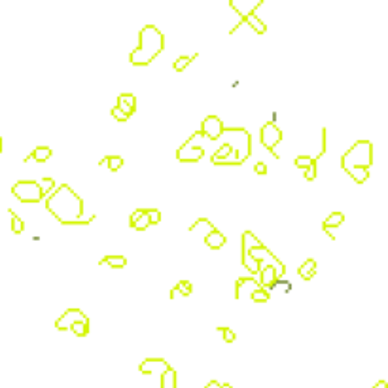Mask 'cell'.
<instances>
[{
  "label": "cell",
  "instance_id": "obj_16",
  "mask_svg": "<svg viewBox=\"0 0 388 388\" xmlns=\"http://www.w3.org/2000/svg\"><path fill=\"white\" fill-rule=\"evenodd\" d=\"M227 242L226 235L220 231V229H212L210 233H206L205 235V244L208 248H212V250H218V248H222L224 244Z\"/></svg>",
  "mask_w": 388,
  "mask_h": 388
},
{
  "label": "cell",
  "instance_id": "obj_11",
  "mask_svg": "<svg viewBox=\"0 0 388 388\" xmlns=\"http://www.w3.org/2000/svg\"><path fill=\"white\" fill-rule=\"evenodd\" d=\"M203 155H205V150H203V148H199V146H190L188 142H184L182 146L178 148V151H176V159H180V161H184V163L199 161Z\"/></svg>",
  "mask_w": 388,
  "mask_h": 388
},
{
  "label": "cell",
  "instance_id": "obj_21",
  "mask_svg": "<svg viewBox=\"0 0 388 388\" xmlns=\"http://www.w3.org/2000/svg\"><path fill=\"white\" fill-rule=\"evenodd\" d=\"M197 57H199L197 53H194V55H182V57H178V59H176V61L173 63L174 72H182L184 68L190 65V63H194Z\"/></svg>",
  "mask_w": 388,
  "mask_h": 388
},
{
  "label": "cell",
  "instance_id": "obj_24",
  "mask_svg": "<svg viewBox=\"0 0 388 388\" xmlns=\"http://www.w3.org/2000/svg\"><path fill=\"white\" fill-rule=\"evenodd\" d=\"M100 165H106L110 171H119L121 167H123V157H119V155H106Z\"/></svg>",
  "mask_w": 388,
  "mask_h": 388
},
{
  "label": "cell",
  "instance_id": "obj_12",
  "mask_svg": "<svg viewBox=\"0 0 388 388\" xmlns=\"http://www.w3.org/2000/svg\"><path fill=\"white\" fill-rule=\"evenodd\" d=\"M171 364H167L163 358H148V360H144L141 364V373H146V375H150L153 371H159V375H161L165 369H169Z\"/></svg>",
  "mask_w": 388,
  "mask_h": 388
},
{
  "label": "cell",
  "instance_id": "obj_29",
  "mask_svg": "<svg viewBox=\"0 0 388 388\" xmlns=\"http://www.w3.org/2000/svg\"><path fill=\"white\" fill-rule=\"evenodd\" d=\"M218 332L224 335V339H226V343H233L235 339H237V335L235 332L231 330V328H218Z\"/></svg>",
  "mask_w": 388,
  "mask_h": 388
},
{
  "label": "cell",
  "instance_id": "obj_13",
  "mask_svg": "<svg viewBox=\"0 0 388 388\" xmlns=\"http://www.w3.org/2000/svg\"><path fill=\"white\" fill-rule=\"evenodd\" d=\"M343 222H345V214H343V212H332V214L328 216V218L322 222V229L328 233V235H330L332 241H335V235L332 233V231L337 229V227H341Z\"/></svg>",
  "mask_w": 388,
  "mask_h": 388
},
{
  "label": "cell",
  "instance_id": "obj_33",
  "mask_svg": "<svg viewBox=\"0 0 388 388\" xmlns=\"http://www.w3.org/2000/svg\"><path fill=\"white\" fill-rule=\"evenodd\" d=\"M254 171H256V174H267V165L265 163H256Z\"/></svg>",
  "mask_w": 388,
  "mask_h": 388
},
{
  "label": "cell",
  "instance_id": "obj_5",
  "mask_svg": "<svg viewBox=\"0 0 388 388\" xmlns=\"http://www.w3.org/2000/svg\"><path fill=\"white\" fill-rule=\"evenodd\" d=\"M11 194L17 197L21 203H38L44 197L40 184L36 180H19L11 186Z\"/></svg>",
  "mask_w": 388,
  "mask_h": 388
},
{
  "label": "cell",
  "instance_id": "obj_2",
  "mask_svg": "<svg viewBox=\"0 0 388 388\" xmlns=\"http://www.w3.org/2000/svg\"><path fill=\"white\" fill-rule=\"evenodd\" d=\"M373 163V144L369 141L354 142L341 155V167L356 184H364L369 178V167Z\"/></svg>",
  "mask_w": 388,
  "mask_h": 388
},
{
  "label": "cell",
  "instance_id": "obj_3",
  "mask_svg": "<svg viewBox=\"0 0 388 388\" xmlns=\"http://www.w3.org/2000/svg\"><path fill=\"white\" fill-rule=\"evenodd\" d=\"M165 36L155 25H144L139 33V46L129 53L131 65L146 66L163 51Z\"/></svg>",
  "mask_w": 388,
  "mask_h": 388
},
{
  "label": "cell",
  "instance_id": "obj_26",
  "mask_svg": "<svg viewBox=\"0 0 388 388\" xmlns=\"http://www.w3.org/2000/svg\"><path fill=\"white\" fill-rule=\"evenodd\" d=\"M231 150H233V144H229V142H227V144H224V146H222V150H218L214 155H212V163H214V165H218V161L226 159Z\"/></svg>",
  "mask_w": 388,
  "mask_h": 388
},
{
  "label": "cell",
  "instance_id": "obj_17",
  "mask_svg": "<svg viewBox=\"0 0 388 388\" xmlns=\"http://www.w3.org/2000/svg\"><path fill=\"white\" fill-rule=\"evenodd\" d=\"M51 153H53V150H51L49 146H38V148H34V150L25 157V163L31 161V159H34V161H38V163H44L51 157Z\"/></svg>",
  "mask_w": 388,
  "mask_h": 388
},
{
  "label": "cell",
  "instance_id": "obj_35",
  "mask_svg": "<svg viewBox=\"0 0 388 388\" xmlns=\"http://www.w3.org/2000/svg\"><path fill=\"white\" fill-rule=\"evenodd\" d=\"M2 146H4V142H2V137H0V153H2Z\"/></svg>",
  "mask_w": 388,
  "mask_h": 388
},
{
  "label": "cell",
  "instance_id": "obj_6",
  "mask_svg": "<svg viewBox=\"0 0 388 388\" xmlns=\"http://www.w3.org/2000/svg\"><path fill=\"white\" fill-rule=\"evenodd\" d=\"M161 222V212L157 208H137L129 218V224L137 231H144L151 224Z\"/></svg>",
  "mask_w": 388,
  "mask_h": 388
},
{
  "label": "cell",
  "instance_id": "obj_20",
  "mask_svg": "<svg viewBox=\"0 0 388 388\" xmlns=\"http://www.w3.org/2000/svg\"><path fill=\"white\" fill-rule=\"evenodd\" d=\"M100 265H110L112 269H121V267H125L127 265V258L125 256H104V258L98 261Z\"/></svg>",
  "mask_w": 388,
  "mask_h": 388
},
{
  "label": "cell",
  "instance_id": "obj_19",
  "mask_svg": "<svg viewBox=\"0 0 388 388\" xmlns=\"http://www.w3.org/2000/svg\"><path fill=\"white\" fill-rule=\"evenodd\" d=\"M159 387L161 388H176V369L173 366L165 369L159 375Z\"/></svg>",
  "mask_w": 388,
  "mask_h": 388
},
{
  "label": "cell",
  "instance_id": "obj_23",
  "mask_svg": "<svg viewBox=\"0 0 388 388\" xmlns=\"http://www.w3.org/2000/svg\"><path fill=\"white\" fill-rule=\"evenodd\" d=\"M70 332H74V335L78 337H86L89 334V318H84V320H78L70 326Z\"/></svg>",
  "mask_w": 388,
  "mask_h": 388
},
{
  "label": "cell",
  "instance_id": "obj_8",
  "mask_svg": "<svg viewBox=\"0 0 388 388\" xmlns=\"http://www.w3.org/2000/svg\"><path fill=\"white\" fill-rule=\"evenodd\" d=\"M224 129H226V125H224V121L220 119V116H206L203 121H201V137H206L208 141H216V139H220L222 135H224Z\"/></svg>",
  "mask_w": 388,
  "mask_h": 388
},
{
  "label": "cell",
  "instance_id": "obj_31",
  "mask_svg": "<svg viewBox=\"0 0 388 388\" xmlns=\"http://www.w3.org/2000/svg\"><path fill=\"white\" fill-rule=\"evenodd\" d=\"M273 288H279V290H282L284 293H290V291H291V282L290 281H284V279H282V281L275 282V286H273Z\"/></svg>",
  "mask_w": 388,
  "mask_h": 388
},
{
  "label": "cell",
  "instance_id": "obj_9",
  "mask_svg": "<svg viewBox=\"0 0 388 388\" xmlns=\"http://www.w3.org/2000/svg\"><path fill=\"white\" fill-rule=\"evenodd\" d=\"M282 141V131L277 127V123L273 121H267L263 127H261V144L267 148V150L277 157V151H275V146Z\"/></svg>",
  "mask_w": 388,
  "mask_h": 388
},
{
  "label": "cell",
  "instance_id": "obj_15",
  "mask_svg": "<svg viewBox=\"0 0 388 388\" xmlns=\"http://www.w3.org/2000/svg\"><path fill=\"white\" fill-rule=\"evenodd\" d=\"M116 106L123 112V114H127V116H133L135 114V110H137V98L133 93H121L118 97V104Z\"/></svg>",
  "mask_w": 388,
  "mask_h": 388
},
{
  "label": "cell",
  "instance_id": "obj_4",
  "mask_svg": "<svg viewBox=\"0 0 388 388\" xmlns=\"http://www.w3.org/2000/svg\"><path fill=\"white\" fill-rule=\"evenodd\" d=\"M259 6H261V0H254V2H233V0H231V2H229V8L235 10V13H239V17H241V21L231 29V33H235L242 23H246V25L252 27V31H256L258 34H265L267 25L254 13V10H258Z\"/></svg>",
  "mask_w": 388,
  "mask_h": 388
},
{
  "label": "cell",
  "instance_id": "obj_14",
  "mask_svg": "<svg viewBox=\"0 0 388 388\" xmlns=\"http://www.w3.org/2000/svg\"><path fill=\"white\" fill-rule=\"evenodd\" d=\"M259 275H261V282H259V286L263 288L265 291L273 290V286H275V282L279 281L277 279V273H275V269L271 267V265H261V269H259Z\"/></svg>",
  "mask_w": 388,
  "mask_h": 388
},
{
  "label": "cell",
  "instance_id": "obj_18",
  "mask_svg": "<svg viewBox=\"0 0 388 388\" xmlns=\"http://www.w3.org/2000/svg\"><path fill=\"white\" fill-rule=\"evenodd\" d=\"M297 273H299V277H301V279L311 281L314 275H316V259H313V258L305 259V261L301 263V267L297 269Z\"/></svg>",
  "mask_w": 388,
  "mask_h": 388
},
{
  "label": "cell",
  "instance_id": "obj_22",
  "mask_svg": "<svg viewBox=\"0 0 388 388\" xmlns=\"http://www.w3.org/2000/svg\"><path fill=\"white\" fill-rule=\"evenodd\" d=\"M194 291V284L190 281H180L173 290H171V299L174 297V293H182V295H192Z\"/></svg>",
  "mask_w": 388,
  "mask_h": 388
},
{
  "label": "cell",
  "instance_id": "obj_34",
  "mask_svg": "<svg viewBox=\"0 0 388 388\" xmlns=\"http://www.w3.org/2000/svg\"><path fill=\"white\" fill-rule=\"evenodd\" d=\"M371 388H388V383L385 381V379H381V381H377V383H375Z\"/></svg>",
  "mask_w": 388,
  "mask_h": 388
},
{
  "label": "cell",
  "instance_id": "obj_30",
  "mask_svg": "<svg viewBox=\"0 0 388 388\" xmlns=\"http://www.w3.org/2000/svg\"><path fill=\"white\" fill-rule=\"evenodd\" d=\"M110 114H112V118L116 119V121H121V123H123V121H129V116H127V114H123L118 106L112 108V112H110Z\"/></svg>",
  "mask_w": 388,
  "mask_h": 388
},
{
  "label": "cell",
  "instance_id": "obj_27",
  "mask_svg": "<svg viewBox=\"0 0 388 388\" xmlns=\"http://www.w3.org/2000/svg\"><path fill=\"white\" fill-rule=\"evenodd\" d=\"M10 212H11V214H10L11 216V231L19 235V233H23V231H25V222H23L21 218L15 214L13 210H10Z\"/></svg>",
  "mask_w": 388,
  "mask_h": 388
},
{
  "label": "cell",
  "instance_id": "obj_7",
  "mask_svg": "<svg viewBox=\"0 0 388 388\" xmlns=\"http://www.w3.org/2000/svg\"><path fill=\"white\" fill-rule=\"evenodd\" d=\"M326 135H328V133H326V127H324L322 129V151H318V155H314V157H311V155H297V157L293 159V165L305 171V178H307V180H314V178H316V159L326 151Z\"/></svg>",
  "mask_w": 388,
  "mask_h": 388
},
{
  "label": "cell",
  "instance_id": "obj_28",
  "mask_svg": "<svg viewBox=\"0 0 388 388\" xmlns=\"http://www.w3.org/2000/svg\"><path fill=\"white\" fill-rule=\"evenodd\" d=\"M38 184H40V190H42L44 195H49L55 190V180H53V178H44L42 182H38Z\"/></svg>",
  "mask_w": 388,
  "mask_h": 388
},
{
  "label": "cell",
  "instance_id": "obj_32",
  "mask_svg": "<svg viewBox=\"0 0 388 388\" xmlns=\"http://www.w3.org/2000/svg\"><path fill=\"white\" fill-rule=\"evenodd\" d=\"M205 388H233L229 383H220V381H216V379H212V381H208L206 383Z\"/></svg>",
  "mask_w": 388,
  "mask_h": 388
},
{
  "label": "cell",
  "instance_id": "obj_25",
  "mask_svg": "<svg viewBox=\"0 0 388 388\" xmlns=\"http://www.w3.org/2000/svg\"><path fill=\"white\" fill-rule=\"evenodd\" d=\"M250 299L254 303H267L269 301V291H265L263 288H256L250 293Z\"/></svg>",
  "mask_w": 388,
  "mask_h": 388
},
{
  "label": "cell",
  "instance_id": "obj_10",
  "mask_svg": "<svg viewBox=\"0 0 388 388\" xmlns=\"http://www.w3.org/2000/svg\"><path fill=\"white\" fill-rule=\"evenodd\" d=\"M84 318H87V314L84 313V311H80V309H66L65 313L55 320V330H59V332H68L72 324L78 322V320H84Z\"/></svg>",
  "mask_w": 388,
  "mask_h": 388
},
{
  "label": "cell",
  "instance_id": "obj_1",
  "mask_svg": "<svg viewBox=\"0 0 388 388\" xmlns=\"http://www.w3.org/2000/svg\"><path fill=\"white\" fill-rule=\"evenodd\" d=\"M48 212L63 226H87L95 220V214L84 218V201L68 184L57 186L46 199Z\"/></svg>",
  "mask_w": 388,
  "mask_h": 388
}]
</instances>
